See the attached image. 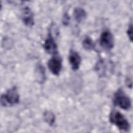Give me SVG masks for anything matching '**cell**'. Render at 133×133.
Masks as SVG:
<instances>
[{"label":"cell","mask_w":133,"mask_h":133,"mask_svg":"<svg viewBox=\"0 0 133 133\" xmlns=\"http://www.w3.org/2000/svg\"><path fill=\"white\" fill-rule=\"evenodd\" d=\"M99 41L100 46L107 50L111 49L114 45V36L109 31H104L101 33Z\"/></svg>","instance_id":"277c9868"},{"label":"cell","mask_w":133,"mask_h":133,"mask_svg":"<svg viewBox=\"0 0 133 133\" xmlns=\"http://www.w3.org/2000/svg\"><path fill=\"white\" fill-rule=\"evenodd\" d=\"M69 60L72 70H77L79 68L81 62V57L78 52L73 50L70 51Z\"/></svg>","instance_id":"ba28073f"},{"label":"cell","mask_w":133,"mask_h":133,"mask_svg":"<svg viewBox=\"0 0 133 133\" xmlns=\"http://www.w3.org/2000/svg\"><path fill=\"white\" fill-rule=\"evenodd\" d=\"M35 76L36 79L39 83H43L45 82L46 78V74L44 68L41 64H38L35 70Z\"/></svg>","instance_id":"9c48e42d"},{"label":"cell","mask_w":133,"mask_h":133,"mask_svg":"<svg viewBox=\"0 0 133 133\" xmlns=\"http://www.w3.org/2000/svg\"><path fill=\"white\" fill-rule=\"evenodd\" d=\"M82 45L84 49L88 50H92L95 47L94 43L93 42L92 39L88 36H87L84 38L82 42Z\"/></svg>","instance_id":"7c38bea8"},{"label":"cell","mask_w":133,"mask_h":133,"mask_svg":"<svg viewBox=\"0 0 133 133\" xmlns=\"http://www.w3.org/2000/svg\"><path fill=\"white\" fill-rule=\"evenodd\" d=\"M19 101V95L16 87H14L8 90L1 97V104L3 107H11Z\"/></svg>","instance_id":"7a4b0ae2"},{"label":"cell","mask_w":133,"mask_h":133,"mask_svg":"<svg viewBox=\"0 0 133 133\" xmlns=\"http://www.w3.org/2000/svg\"><path fill=\"white\" fill-rule=\"evenodd\" d=\"M113 103L114 105L125 110L130 109L131 106V102L130 98L121 89L117 90L114 94Z\"/></svg>","instance_id":"3957f363"},{"label":"cell","mask_w":133,"mask_h":133,"mask_svg":"<svg viewBox=\"0 0 133 133\" xmlns=\"http://www.w3.org/2000/svg\"><path fill=\"white\" fill-rule=\"evenodd\" d=\"M47 65L49 70L53 74L59 75L62 69V61L60 57L56 56L52 57L48 60Z\"/></svg>","instance_id":"5b68a950"},{"label":"cell","mask_w":133,"mask_h":133,"mask_svg":"<svg viewBox=\"0 0 133 133\" xmlns=\"http://www.w3.org/2000/svg\"><path fill=\"white\" fill-rule=\"evenodd\" d=\"M110 122L124 131H128L130 129V124L127 118L119 112L112 111L109 115Z\"/></svg>","instance_id":"6da1fadb"},{"label":"cell","mask_w":133,"mask_h":133,"mask_svg":"<svg viewBox=\"0 0 133 133\" xmlns=\"http://www.w3.org/2000/svg\"><path fill=\"white\" fill-rule=\"evenodd\" d=\"M127 34L131 42L132 41V23L131 21L127 30Z\"/></svg>","instance_id":"4fadbf2b"},{"label":"cell","mask_w":133,"mask_h":133,"mask_svg":"<svg viewBox=\"0 0 133 133\" xmlns=\"http://www.w3.org/2000/svg\"><path fill=\"white\" fill-rule=\"evenodd\" d=\"M70 22V17L67 13H65L63 15L62 19V23L64 25H68Z\"/></svg>","instance_id":"5bb4252c"},{"label":"cell","mask_w":133,"mask_h":133,"mask_svg":"<svg viewBox=\"0 0 133 133\" xmlns=\"http://www.w3.org/2000/svg\"><path fill=\"white\" fill-rule=\"evenodd\" d=\"M21 19L23 23L26 26L30 27L34 25V15L29 7L26 6L23 8L22 11Z\"/></svg>","instance_id":"52a82bcc"},{"label":"cell","mask_w":133,"mask_h":133,"mask_svg":"<svg viewBox=\"0 0 133 133\" xmlns=\"http://www.w3.org/2000/svg\"><path fill=\"white\" fill-rule=\"evenodd\" d=\"M43 117L44 121L50 126H52L55 122V115L51 111H46L44 113Z\"/></svg>","instance_id":"8fae6325"},{"label":"cell","mask_w":133,"mask_h":133,"mask_svg":"<svg viewBox=\"0 0 133 133\" xmlns=\"http://www.w3.org/2000/svg\"><path fill=\"white\" fill-rule=\"evenodd\" d=\"M74 17L77 22H81L86 17L87 14L85 10L82 7H76L74 10Z\"/></svg>","instance_id":"30bf717a"},{"label":"cell","mask_w":133,"mask_h":133,"mask_svg":"<svg viewBox=\"0 0 133 133\" xmlns=\"http://www.w3.org/2000/svg\"><path fill=\"white\" fill-rule=\"evenodd\" d=\"M43 46L45 51L48 54H56L57 53V45L51 33L48 34V37L45 41Z\"/></svg>","instance_id":"8992f818"}]
</instances>
